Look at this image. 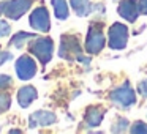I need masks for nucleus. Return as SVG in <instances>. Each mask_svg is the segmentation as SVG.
<instances>
[{
	"instance_id": "obj_1",
	"label": "nucleus",
	"mask_w": 147,
	"mask_h": 134,
	"mask_svg": "<svg viewBox=\"0 0 147 134\" xmlns=\"http://www.w3.org/2000/svg\"><path fill=\"white\" fill-rule=\"evenodd\" d=\"M59 55H60L62 58H65V60H74V58H78V60L82 62L84 57H82V49H81L79 40L73 35L62 36Z\"/></svg>"
},
{
	"instance_id": "obj_2",
	"label": "nucleus",
	"mask_w": 147,
	"mask_h": 134,
	"mask_svg": "<svg viewBox=\"0 0 147 134\" xmlns=\"http://www.w3.org/2000/svg\"><path fill=\"white\" fill-rule=\"evenodd\" d=\"M33 0H10L0 3V14H5L10 19H19L29 8L32 7Z\"/></svg>"
},
{
	"instance_id": "obj_3",
	"label": "nucleus",
	"mask_w": 147,
	"mask_h": 134,
	"mask_svg": "<svg viewBox=\"0 0 147 134\" xmlns=\"http://www.w3.org/2000/svg\"><path fill=\"white\" fill-rule=\"evenodd\" d=\"M52 51H54V43L51 38H36L30 44V52L38 57V60L43 65H46L52 57Z\"/></svg>"
},
{
	"instance_id": "obj_4",
	"label": "nucleus",
	"mask_w": 147,
	"mask_h": 134,
	"mask_svg": "<svg viewBox=\"0 0 147 134\" xmlns=\"http://www.w3.org/2000/svg\"><path fill=\"white\" fill-rule=\"evenodd\" d=\"M106 44L105 35H103V30L98 24H92L87 33V40H86V49L90 54H98Z\"/></svg>"
},
{
	"instance_id": "obj_5",
	"label": "nucleus",
	"mask_w": 147,
	"mask_h": 134,
	"mask_svg": "<svg viewBox=\"0 0 147 134\" xmlns=\"http://www.w3.org/2000/svg\"><path fill=\"white\" fill-rule=\"evenodd\" d=\"M109 98H111V101L114 103V104H119V106H122V107L131 106V104H134V101H136L134 92H133V88L130 87L128 82H125L123 85H120L119 88H115L114 92H111Z\"/></svg>"
},
{
	"instance_id": "obj_6",
	"label": "nucleus",
	"mask_w": 147,
	"mask_h": 134,
	"mask_svg": "<svg viewBox=\"0 0 147 134\" xmlns=\"http://www.w3.org/2000/svg\"><path fill=\"white\" fill-rule=\"evenodd\" d=\"M128 41V29L123 24H112L109 29V48L111 49H123Z\"/></svg>"
},
{
	"instance_id": "obj_7",
	"label": "nucleus",
	"mask_w": 147,
	"mask_h": 134,
	"mask_svg": "<svg viewBox=\"0 0 147 134\" xmlns=\"http://www.w3.org/2000/svg\"><path fill=\"white\" fill-rule=\"evenodd\" d=\"M16 73H18V76H19V79H22V80L32 79L36 73V63L33 62L32 57L22 55V57L16 62Z\"/></svg>"
},
{
	"instance_id": "obj_8",
	"label": "nucleus",
	"mask_w": 147,
	"mask_h": 134,
	"mask_svg": "<svg viewBox=\"0 0 147 134\" xmlns=\"http://www.w3.org/2000/svg\"><path fill=\"white\" fill-rule=\"evenodd\" d=\"M30 25L36 29L38 32H48L51 29L49 24V13L45 7H38L32 14H30Z\"/></svg>"
},
{
	"instance_id": "obj_9",
	"label": "nucleus",
	"mask_w": 147,
	"mask_h": 134,
	"mask_svg": "<svg viewBox=\"0 0 147 134\" xmlns=\"http://www.w3.org/2000/svg\"><path fill=\"white\" fill-rule=\"evenodd\" d=\"M119 14L128 22H134L139 16V5L136 0H122L119 5Z\"/></svg>"
},
{
	"instance_id": "obj_10",
	"label": "nucleus",
	"mask_w": 147,
	"mask_h": 134,
	"mask_svg": "<svg viewBox=\"0 0 147 134\" xmlns=\"http://www.w3.org/2000/svg\"><path fill=\"white\" fill-rule=\"evenodd\" d=\"M55 115L51 114V112H46V111H38V112H33L30 115V120L29 125L30 128H36V126H49V125L55 123Z\"/></svg>"
},
{
	"instance_id": "obj_11",
	"label": "nucleus",
	"mask_w": 147,
	"mask_h": 134,
	"mask_svg": "<svg viewBox=\"0 0 147 134\" xmlns=\"http://www.w3.org/2000/svg\"><path fill=\"white\" fill-rule=\"evenodd\" d=\"M36 96H38V93H36V90L33 88V87H30V85L29 87H22V88L19 90V93H18L19 106L21 107H29Z\"/></svg>"
},
{
	"instance_id": "obj_12",
	"label": "nucleus",
	"mask_w": 147,
	"mask_h": 134,
	"mask_svg": "<svg viewBox=\"0 0 147 134\" xmlns=\"http://www.w3.org/2000/svg\"><path fill=\"white\" fill-rule=\"evenodd\" d=\"M103 120V109L98 107V106H92V107L87 109L86 114V123L89 128H95L101 123Z\"/></svg>"
},
{
	"instance_id": "obj_13",
	"label": "nucleus",
	"mask_w": 147,
	"mask_h": 134,
	"mask_svg": "<svg viewBox=\"0 0 147 134\" xmlns=\"http://www.w3.org/2000/svg\"><path fill=\"white\" fill-rule=\"evenodd\" d=\"M70 3L78 16H87L93 8L89 0H70Z\"/></svg>"
},
{
	"instance_id": "obj_14",
	"label": "nucleus",
	"mask_w": 147,
	"mask_h": 134,
	"mask_svg": "<svg viewBox=\"0 0 147 134\" xmlns=\"http://www.w3.org/2000/svg\"><path fill=\"white\" fill-rule=\"evenodd\" d=\"M52 5H54L55 17H57V19H67V17H68L67 0H52Z\"/></svg>"
},
{
	"instance_id": "obj_15",
	"label": "nucleus",
	"mask_w": 147,
	"mask_h": 134,
	"mask_svg": "<svg viewBox=\"0 0 147 134\" xmlns=\"http://www.w3.org/2000/svg\"><path fill=\"white\" fill-rule=\"evenodd\" d=\"M30 38H35L33 33H26V32H19L18 35L13 36V40L10 41V46H14V48H22V44Z\"/></svg>"
},
{
	"instance_id": "obj_16",
	"label": "nucleus",
	"mask_w": 147,
	"mask_h": 134,
	"mask_svg": "<svg viewBox=\"0 0 147 134\" xmlns=\"http://www.w3.org/2000/svg\"><path fill=\"white\" fill-rule=\"evenodd\" d=\"M10 103H11V98L8 93H0V114L10 107Z\"/></svg>"
},
{
	"instance_id": "obj_17",
	"label": "nucleus",
	"mask_w": 147,
	"mask_h": 134,
	"mask_svg": "<svg viewBox=\"0 0 147 134\" xmlns=\"http://www.w3.org/2000/svg\"><path fill=\"white\" fill-rule=\"evenodd\" d=\"M131 133H142V134H146L147 133V125L142 123V121H138V123H134L133 126H131Z\"/></svg>"
},
{
	"instance_id": "obj_18",
	"label": "nucleus",
	"mask_w": 147,
	"mask_h": 134,
	"mask_svg": "<svg viewBox=\"0 0 147 134\" xmlns=\"http://www.w3.org/2000/svg\"><path fill=\"white\" fill-rule=\"evenodd\" d=\"M127 126H128V121L125 120V118H120V120L114 125L112 131H114V133H117V131H125V129H127Z\"/></svg>"
},
{
	"instance_id": "obj_19",
	"label": "nucleus",
	"mask_w": 147,
	"mask_h": 134,
	"mask_svg": "<svg viewBox=\"0 0 147 134\" xmlns=\"http://www.w3.org/2000/svg\"><path fill=\"white\" fill-rule=\"evenodd\" d=\"M10 84H11V77L10 76H7V74H2V76H0V90L5 88V87H8Z\"/></svg>"
},
{
	"instance_id": "obj_20",
	"label": "nucleus",
	"mask_w": 147,
	"mask_h": 134,
	"mask_svg": "<svg viewBox=\"0 0 147 134\" xmlns=\"http://www.w3.org/2000/svg\"><path fill=\"white\" fill-rule=\"evenodd\" d=\"M10 33V25L5 21H0V36H7Z\"/></svg>"
},
{
	"instance_id": "obj_21",
	"label": "nucleus",
	"mask_w": 147,
	"mask_h": 134,
	"mask_svg": "<svg viewBox=\"0 0 147 134\" xmlns=\"http://www.w3.org/2000/svg\"><path fill=\"white\" fill-rule=\"evenodd\" d=\"M139 13L141 14H147V0H139Z\"/></svg>"
},
{
	"instance_id": "obj_22",
	"label": "nucleus",
	"mask_w": 147,
	"mask_h": 134,
	"mask_svg": "<svg viewBox=\"0 0 147 134\" xmlns=\"http://www.w3.org/2000/svg\"><path fill=\"white\" fill-rule=\"evenodd\" d=\"M139 92L142 96H147V79L142 80V82L139 84Z\"/></svg>"
},
{
	"instance_id": "obj_23",
	"label": "nucleus",
	"mask_w": 147,
	"mask_h": 134,
	"mask_svg": "<svg viewBox=\"0 0 147 134\" xmlns=\"http://www.w3.org/2000/svg\"><path fill=\"white\" fill-rule=\"evenodd\" d=\"M7 58H11V54H8V52H5V54H2V55H0V65L3 63V62L7 60Z\"/></svg>"
}]
</instances>
